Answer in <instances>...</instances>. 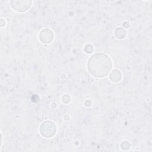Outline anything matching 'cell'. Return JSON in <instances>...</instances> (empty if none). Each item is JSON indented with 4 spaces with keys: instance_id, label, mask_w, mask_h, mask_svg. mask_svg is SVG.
<instances>
[{
    "instance_id": "obj_1",
    "label": "cell",
    "mask_w": 152,
    "mask_h": 152,
    "mask_svg": "<svg viewBox=\"0 0 152 152\" xmlns=\"http://www.w3.org/2000/svg\"><path fill=\"white\" fill-rule=\"evenodd\" d=\"M111 67L110 59L106 55L101 53L93 55L88 62L89 72L96 77L101 78L107 75Z\"/></svg>"
},
{
    "instance_id": "obj_2",
    "label": "cell",
    "mask_w": 152,
    "mask_h": 152,
    "mask_svg": "<svg viewBox=\"0 0 152 152\" xmlns=\"http://www.w3.org/2000/svg\"><path fill=\"white\" fill-rule=\"evenodd\" d=\"M56 129L53 122L46 121L43 122L40 126V132L42 136L45 137H51L55 134Z\"/></svg>"
}]
</instances>
